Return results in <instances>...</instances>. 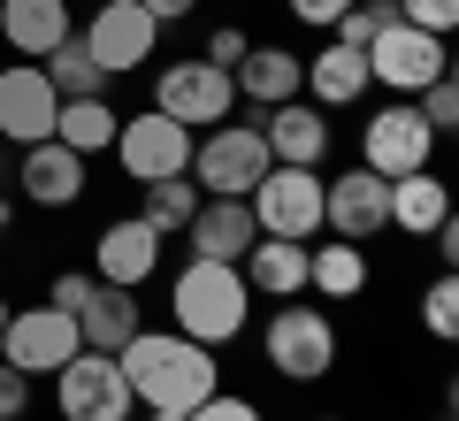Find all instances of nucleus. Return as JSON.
Masks as SVG:
<instances>
[{
	"label": "nucleus",
	"instance_id": "1",
	"mask_svg": "<svg viewBox=\"0 0 459 421\" xmlns=\"http://www.w3.org/2000/svg\"><path fill=\"white\" fill-rule=\"evenodd\" d=\"M115 360H123V383H131V399L146 406V414H192L199 399L222 390L214 345L184 338V329H138Z\"/></svg>",
	"mask_w": 459,
	"mask_h": 421
},
{
	"label": "nucleus",
	"instance_id": "2",
	"mask_svg": "<svg viewBox=\"0 0 459 421\" xmlns=\"http://www.w3.org/2000/svg\"><path fill=\"white\" fill-rule=\"evenodd\" d=\"M246 322H253V292L238 276V260H199L192 253L177 268V284H169V329H184L199 345H230Z\"/></svg>",
	"mask_w": 459,
	"mask_h": 421
},
{
	"label": "nucleus",
	"instance_id": "3",
	"mask_svg": "<svg viewBox=\"0 0 459 421\" xmlns=\"http://www.w3.org/2000/svg\"><path fill=\"white\" fill-rule=\"evenodd\" d=\"M261 353H268V368H276L283 383H322V375L337 368V322H329L322 307H307V292L276 299V314H268V329H261Z\"/></svg>",
	"mask_w": 459,
	"mask_h": 421
},
{
	"label": "nucleus",
	"instance_id": "4",
	"mask_svg": "<svg viewBox=\"0 0 459 421\" xmlns=\"http://www.w3.org/2000/svg\"><path fill=\"white\" fill-rule=\"evenodd\" d=\"M184 177L199 184V199H246L253 184L268 177L261 123H214L207 138H192V169H184Z\"/></svg>",
	"mask_w": 459,
	"mask_h": 421
},
{
	"label": "nucleus",
	"instance_id": "5",
	"mask_svg": "<svg viewBox=\"0 0 459 421\" xmlns=\"http://www.w3.org/2000/svg\"><path fill=\"white\" fill-rule=\"evenodd\" d=\"M261 238H299L307 245L322 230V169H291V162H268V177L246 192Z\"/></svg>",
	"mask_w": 459,
	"mask_h": 421
},
{
	"label": "nucleus",
	"instance_id": "6",
	"mask_svg": "<svg viewBox=\"0 0 459 421\" xmlns=\"http://www.w3.org/2000/svg\"><path fill=\"white\" fill-rule=\"evenodd\" d=\"M77 353H84L77 314H62V307H8V322H0V360L16 375H54Z\"/></svg>",
	"mask_w": 459,
	"mask_h": 421
},
{
	"label": "nucleus",
	"instance_id": "7",
	"mask_svg": "<svg viewBox=\"0 0 459 421\" xmlns=\"http://www.w3.org/2000/svg\"><path fill=\"white\" fill-rule=\"evenodd\" d=\"M54 406H62V421H131L138 414L115 353H77L69 368H54Z\"/></svg>",
	"mask_w": 459,
	"mask_h": 421
},
{
	"label": "nucleus",
	"instance_id": "8",
	"mask_svg": "<svg viewBox=\"0 0 459 421\" xmlns=\"http://www.w3.org/2000/svg\"><path fill=\"white\" fill-rule=\"evenodd\" d=\"M429 153H437V130L421 123V108H413V100H391L383 115H368V123H360V169H376L383 184L429 169Z\"/></svg>",
	"mask_w": 459,
	"mask_h": 421
},
{
	"label": "nucleus",
	"instance_id": "9",
	"mask_svg": "<svg viewBox=\"0 0 459 421\" xmlns=\"http://www.w3.org/2000/svg\"><path fill=\"white\" fill-rule=\"evenodd\" d=\"M115 162H123V177H131V184L184 177V169H192V130H184V123H169L161 108L123 115V123H115Z\"/></svg>",
	"mask_w": 459,
	"mask_h": 421
},
{
	"label": "nucleus",
	"instance_id": "10",
	"mask_svg": "<svg viewBox=\"0 0 459 421\" xmlns=\"http://www.w3.org/2000/svg\"><path fill=\"white\" fill-rule=\"evenodd\" d=\"M153 108H161L169 123H184V130L230 123L238 84H230V69H214V62H169L161 77H153Z\"/></svg>",
	"mask_w": 459,
	"mask_h": 421
},
{
	"label": "nucleus",
	"instance_id": "11",
	"mask_svg": "<svg viewBox=\"0 0 459 421\" xmlns=\"http://www.w3.org/2000/svg\"><path fill=\"white\" fill-rule=\"evenodd\" d=\"M444 69H452V47H444L437 31H413V23H391V31L368 47V77L391 84L398 100H413L421 84H437Z\"/></svg>",
	"mask_w": 459,
	"mask_h": 421
},
{
	"label": "nucleus",
	"instance_id": "12",
	"mask_svg": "<svg viewBox=\"0 0 459 421\" xmlns=\"http://www.w3.org/2000/svg\"><path fill=\"white\" fill-rule=\"evenodd\" d=\"M84 54H92L108 77H123V69H146L153 62V39H161V23L138 8V0H100L92 23H84Z\"/></svg>",
	"mask_w": 459,
	"mask_h": 421
},
{
	"label": "nucleus",
	"instance_id": "13",
	"mask_svg": "<svg viewBox=\"0 0 459 421\" xmlns=\"http://www.w3.org/2000/svg\"><path fill=\"white\" fill-rule=\"evenodd\" d=\"M322 230H337L344 245H368L391 230V184L376 169H344V177H322Z\"/></svg>",
	"mask_w": 459,
	"mask_h": 421
},
{
	"label": "nucleus",
	"instance_id": "14",
	"mask_svg": "<svg viewBox=\"0 0 459 421\" xmlns=\"http://www.w3.org/2000/svg\"><path fill=\"white\" fill-rule=\"evenodd\" d=\"M54 108H62V92L47 84V69H39V62L0 69V138H16V146L54 138Z\"/></svg>",
	"mask_w": 459,
	"mask_h": 421
},
{
	"label": "nucleus",
	"instance_id": "15",
	"mask_svg": "<svg viewBox=\"0 0 459 421\" xmlns=\"http://www.w3.org/2000/svg\"><path fill=\"white\" fill-rule=\"evenodd\" d=\"M153 268H161V230H146L138 215H123V223H108V230L92 238V276H100V284L138 292Z\"/></svg>",
	"mask_w": 459,
	"mask_h": 421
},
{
	"label": "nucleus",
	"instance_id": "16",
	"mask_svg": "<svg viewBox=\"0 0 459 421\" xmlns=\"http://www.w3.org/2000/svg\"><path fill=\"white\" fill-rule=\"evenodd\" d=\"M261 138H268V162L322 169V153H329V108H314V100H283V108H268Z\"/></svg>",
	"mask_w": 459,
	"mask_h": 421
},
{
	"label": "nucleus",
	"instance_id": "17",
	"mask_svg": "<svg viewBox=\"0 0 459 421\" xmlns=\"http://www.w3.org/2000/svg\"><path fill=\"white\" fill-rule=\"evenodd\" d=\"M23 199L31 207H77L84 199V153H69L62 138H39V146H23Z\"/></svg>",
	"mask_w": 459,
	"mask_h": 421
},
{
	"label": "nucleus",
	"instance_id": "18",
	"mask_svg": "<svg viewBox=\"0 0 459 421\" xmlns=\"http://www.w3.org/2000/svg\"><path fill=\"white\" fill-rule=\"evenodd\" d=\"M184 238H192L199 260H246V245L261 238V223H253L246 199H199L192 223H184Z\"/></svg>",
	"mask_w": 459,
	"mask_h": 421
},
{
	"label": "nucleus",
	"instance_id": "19",
	"mask_svg": "<svg viewBox=\"0 0 459 421\" xmlns=\"http://www.w3.org/2000/svg\"><path fill=\"white\" fill-rule=\"evenodd\" d=\"M368 84H376V77H368V54H352V47L299 54V92H307L314 108H352Z\"/></svg>",
	"mask_w": 459,
	"mask_h": 421
},
{
	"label": "nucleus",
	"instance_id": "20",
	"mask_svg": "<svg viewBox=\"0 0 459 421\" xmlns=\"http://www.w3.org/2000/svg\"><path fill=\"white\" fill-rule=\"evenodd\" d=\"M238 276H246L253 299H299L307 292V245L299 238H253L246 260H238Z\"/></svg>",
	"mask_w": 459,
	"mask_h": 421
},
{
	"label": "nucleus",
	"instance_id": "21",
	"mask_svg": "<svg viewBox=\"0 0 459 421\" xmlns=\"http://www.w3.org/2000/svg\"><path fill=\"white\" fill-rule=\"evenodd\" d=\"M69 31H77V23H69V0H0V39H8L23 62H47Z\"/></svg>",
	"mask_w": 459,
	"mask_h": 421
},
{
	"label": "nucleus",
	"instance_id": "22",
	"mask_svg": "<svg viewBox=\"0 0 459 421\" xmlns=\"http://www.w3.org/2000/svg\"><path fill=\"white\" fill-rule=\"evenodd\" d=\"M138 329H146V322H138V292H123V284H92V299L77 307L84 353H123Z\"/></svg>",
	"mask_w": 459,
	"mask_h": 421
},
{
	"label": "nucleus",
	"instance_id": "23",
	"mask_svg": "<svg viewBox=\"0 0 459 421\" xmlns=\"http://www.w3.org/2000/svg\"><path fill=\"white\" fill-rule=\"evenodd\" d=\"M230 84H238V100H253V108H283V100H299V54L291 47H253L246 62L230 69Z\"/></svg>",
	"mask_w": 459,
	"mask_h": 421
},
{
	"label": "nucleus",
	"instance_id": "24",
	"mask_svg": "<svg viewBox=\"0 0 459 421\" xmlns=\"http://www.w3.org/2000/svg\"><path fill=\"white\" fill-rule=\"evenodd\" d=\"M444 223H452V192H444L429 169H413V177L391 184V230H406V238H437Z\"/></svg>",
	"mask_w": 459,
	"mask_h": 421
},
{
	"label": "nucleus",
	"instance_id": "25",
	"mask_svg": "<svg viewBox=\"0 0 459 421\" xmlns=\"http://www.w3.org/2000/svg\"><path fill=\"white\" fill-rule=\"evenodd\" d=\"M307 292H322L329 307H344V299H360L368 292V253L360 245H314L307 253Z\"/></svg>",
	"mask_w": 459,
	"mask_h": 421
},
{
	"label": "nucleus",
	"instance_id": "26",
	"mask_svg": "<svg viewBox=\"0 0 459 421\" xmlns=\"http://www.w3.org/2000/svg\"><path fill=\"white\" fill-rule=\"evenodd\" d=\"M115 123H123V115L108 108V92H100V100H62V108H54V138H62L69 153H108L115 146Z\"/></svg>",
	"mask_w": 459,
	"mask_h": 421
},
{
	"label": "nucleus",
	"instance_id": "27",
	"mask_svg": "<svg viewBox=\"0 0 459 421\" xmlns=\"http://www.w3.org/2000/svg\"><path fill=\"white\" fill-rule=\"evenodd\" d=\"M39 69H47V84H54L62 100H100V92H108V69L84 54V39H77V31H69V39H62V47H54Z\"/></svg>",
	"mask_w": 459,
	"mask_h": 421
},
{
	"label": "nucleus",
	"instance_id": "28",
	"mask_svg": "<svg viewBox=\"0 0 459 421\" xmlns=\"http://www.w3.org/2000/svg\"><path fill=\"white\" fill-rule=\"evenodd\" d=\"M192 207H199V184L161 177V184H146V207H138V223L169 238V230H184V223H192Z\"/></svg>",
	"mask_w": 459,
	"mask_h": 421
},
{
	"label": "nucleus",
	"instance_id": "29",
	"mask_svg": "<svg viewBox=\"0 0 459 421\" xmlns=\"http://www.w3.org/2000/svg\"><path fill=\"white\" fill-rule=\"evenodd\" d=\"M391 23H398V0H352V8H344V16L329 23V31H337V47L368 54V47H376L383 31H391Z\"/></svg>",
	"mask_w": 459,
	"mask_h": 421
},
{
	"label": "nucleus",
	"instance_id": "30",
	"mask_svg": "<svg viewBox=\"0 0 459 421\" xmlns=\"http://www.w3.org/2000/svg\"><path fill=\"white\" fill-rule=\"evenodd\" d=\"M413 108H421V123H429V130L444 138V130L459 123V84H452V69H444L437 84H421V92H413Z\"/></svg>",
	"mask_w": 459,
	"mask_h": 421
},
{
	"label": "nucleus",
	"instance_id": "31",
	"mask_svg": "<svg viewBox=\"0 0 459 421\" xmlns=\"http://www.w3.org/2000/svg\"><path fill=\"white\" fill-rule=\"evenodd\" d=\"M421 322L437 329L444 345L459 338V284H452V276H437V284H429V299H421Z\"/></svg>",
	"mask_w": 459,
	"mask_h": 421
},
{
	"label": "nucleus",
	"instance_id": "32",
	"mask_svg": "<svg viewBox=\"0 0 459 421\" xmlns=\"http://www.w3.org/2000/svg\"><path fill=\"white\" fill-rule=\"evenodd\" d=\"M398 23H413V31H452L459 23V0H398Z\"/></svg>",
	"mask_w": 459,
	"mask_h": 421
},
{
	"label": "nucleus",
	"instance_id": "33",
	"mask_svg": "<svg viewBox=\"0 0 459 421\" xmlns=\"http://www.w3.org/2000/svg\"><path fill=\"white\" fill-rule=\"evenodd\" d=\"M184 421H261V406H253V399H238V390H214V399H199Z\"/></svg>",
	"mask_w": 459,
	"mask_h": 421
},
{
	"label": "nucleus",
	"instance_id": "34",
	"mask_svg": "<svg viewBox=\"0 0 459 421\" xmlns=\"http://www.w3.org/2000/svg\"><path fill=\"white\" fill-rule=\"evenodd\" d=\"M92 284H100L92 268H69V276H54V284H47V307H62V314H77L84 299H92Z\"/></svg>",
	"mask_w": 459,
	"mask_h": 421
},
{
	"label": "nucleus",
	"instance_id": "35",
	"mask_svg": "<svg viewBox=\"0 0 459 421\" xmlns=\"http://www.w3.org/2000/svg\"><path fill=\"white\" fill-rule=\"evenodd\" d=\"M246 54H253V39L238 31V23H222V31L207 39V54H199V62H214V69H238V62H246Z\"/></svg>",
	"mask_w": 459,
	"mask_h": 421
},
{
	"label": "nucleus",
	"instance_id": "36",
	"mask_svg": "<svg viewBox=\"0 0 459 421\" xmlns=\"http://www.w3.org/2000/svg\"><path fill=\"white\" fill-rule=\"evenodd\" d=\"M23 399H31V375H16L8 360H0V421H16V414H23Z\"/></svg>",
	"mask_w": 459,
	"mask_h": 421
},
{
	"label": "nucleus",
	"instance_id": "37",
	"mask_svg": "<svg viewBox=\"0 0 459 421\" xmlns=\"http://www.w3.org/2000/svg\"><path fill=\"white\" fill-rule=\"evenodd\" d=\"M344 8H352V0H291V16H299V23H314V31H329Z\"/></svg>",
	"mask_w": 459,
	"mask_h": 421
},
{
	"label": "nucleus",
	"instance_id": "38",
	"mask_svg": "<svg viewBox=\"0 0 459 421\" xmlns=\"http://www.w3.org/2000/svg\"><path fill=\"white\" fill-rule=\"evenodd\" d=\"M138 8H146L153 23H184V16H192V8H199V0H138Z\"/></svg>",
	"mask_w": 459,
	"mask_h": 421
},
{
	"label": "nucleus",
	"instance_id": "39",
	"mask_svg": "<svg viewBox=\"0 0 459 421\" xmlns=\"http://www.w3.org/2000/svg\"><path fill=\"white\" fill-rule=\"evenodd\" d=\"M8 215H16V207H8V199H0V230H8Z\"/></svg>",
	"mask_w": 459,
	"mask_h": 421
},
{
	"label": "nucleus",
	"instance_id": "40",
	"mask_svg": "<svg viewBox=\"0 0 459 421\" xmlns=\"http://www.w3.org/2000/svg\"><path fill=\"white\" fill-rule=\"evenodd\" d=\"M153 421H184V414H153Z\"/></svg>",
	"mask_w": 459,
	"mask_h": 421
},
{
	"label": "nucleus",
	"instance_id": "41",
	"mask_svg": "<svg viewBox=\"0 0 459 421\" xmlns=\"http://www.w3.org/2000/svg\"><path fill=\"white\" fill-rule=\"evenodd\" d=\"M0 322H8V299H0Z\"/></svg>",
	"mask_w": 459,
	"mask_h": 421
},
{
	"label": "nucleus",
	"instance_id": "42",
	"mask_svg": "<svg viewBox=\"0 0 459 421\" xmlns=\"http://www.w3.org/2000/svg\"><path fill=\"white\" fill-rule=\"evenodd\" d=\"M444 421H452V414H444Z\"/></svg>",
	"mask_w": 459,
	"mask_h": 421
}]
</instances>
